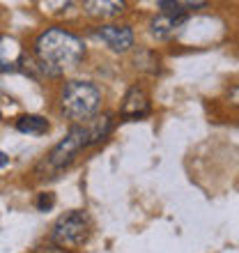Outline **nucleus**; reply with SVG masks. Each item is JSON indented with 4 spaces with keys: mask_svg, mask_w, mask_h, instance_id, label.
Instances as JSON below:
<instances>
[{
    "mask_svg": "<svg viewBox=\"0 0 239 253\" xmlns=\"http://www.w3.org/2000/svg\"><path fill=\"white\" fill-rule=\"evenodd\" d=\"M33 53L48 76L76 69L85 58V44L79 35L65 28H46L33 42Z\"/></svg>",
    "mask_w": 239,
    "mask_h": 253,
    "instance_id": "nucleus-1",
    "label": "nucleus"
},
{
    "mask_svg": "<svg viewBox=\"0 0 239 253\" xmlns=\"http://www.w3.org/2000/svg\"><path fill=\"white\" fill-rule=\"evenodd\" d=\"M60 111L69 118V120L83 122L90 120L99 113L101 108V90L94 85L92 81H67L65 85L60 87L58 94Z\"/></svg>",
    "mask_w": 239,
    "mask_h": 253,
    "instance_id": "nucleus-2",
    "label": "nucleus"
},
{
    "mask_svg": "<svg viewBox=\"0 0 239 253\" xmlns=\"http://www.w3.org/2000/svg\"><path fill=\"white\" fill-rule=\"evenodd\" d=\"M90 147V133H87V126L85 125H74L69 131L65 133V138L58 140L53 147H51V152L41 159V164L37 166V173L41 177H51V175L60 173V170H65L69 168L76 161L83 150Z\"/></svg>",
    "mask_w": 239,
    "mask_h": 253,
    "instance_id": "nucleus-3",
    "label": "nucleus"
},
{
    "mask_svg": "<svg viewBox=\"0 0 239 253\" xmlns=\"http://www.w3.org/2000/svg\"><path fill=\"white\" fill-rule=\"evenodd\" d=\"M92 235V219L90 214L83 210H72L65 212L62 216H58V221L51 228L48 240L53 242L58 249H79L83 247Z\"/></svg>",
    "mask_w": 239,
    "mask_h": 253,
    "instance_id": "nucleus-4",
    "label": "nucleus"
},
{
    "mask_svg": "<svg viewBox=\"0 0 239 253\" xmlns=\"http://www.w3.org/2000/svg\"><path fill=\"white\" fill-rule=\"evenodd\" d=\"M92 35L99 42H104L113 53H129L136 42L131 26H124V23H101L92 30Z\"/></svg>",
    "mask_w": 239,
    "mask_h": 253,
    "instance_id": "nucleus-5",
    "label": "nucleus"
},
{
    "mask_svg": "<svg viewBox=\"0 0 239 253\" xmlns=\"http://www.w3.org/2000/svg\"><path fill=\"white\" fill-rule=\"evenodd\" d=\"M150 111H152L150 94L140 85L129 87L124 94V99H122V104H120V118H122V120H143V118L150 115Z\"/></svg>",
    "mask_w": 239,
    "mask_h": 253,
    "instance_id": "nucleus-6",
    "label": "nucleus"
},
{
    "mask_svg": "<svg viewBox=\"0 0 239 253\" xmlns=\"http://www.w3.org/2000/svg\"><path fill=\"white\" fill-rule=\"evenodd\" d=\"M23 62V46L16 37L0 35V74L16 72Z\"/></svg>",
    "mask_w": 239,
    "mask_h": 253,
    "instance_id": "nucleus-7",
    "label": "nucleus"
},
{
    "mask_svg": "<svg viewBox=\"0 0 239 253\" xmlns=\"http://www.w3.org/2000/svg\"><path fill=\"white\" fill-rule=\"evenodd\" d=\"M186 21L184 14H168V12H159L157 16H152L150 21V35L154 40H168L173 37L182 23Z\"/></svg>",
    "mask_w": 239,
    "mask_h": 253,
    "instance_id": "nucleus-8",
    "label": "nucleus"
},
{
    "mask_svg": "<svg viewBox=\"0 0 239 253\" xmlns=\"http://www.w3.org/2000/svg\"><path fill=\"white\" fill-rule=\"evenodd\" d=\"M87 126V133H90V145H97L101 140H106L111 136L115 126V115L113 113H97L94 118H90L87 122H83Z\"/></svg>",
    "mask_w": 239,
    "mask_h": 253,
    "instance_id": "nucleus-9",
    "label": "nucleus"
},
{
    "mask_svg": "<svg viewBox=\"0 0 239 253\" xmlns=\"http://www.w3.org/2000/svg\"><path fill=\"white\" fill-rule=\"evenodd\" d=\"M83 9L92 19H113V16L124 12L126 2H122V0H87V2H83Z\"/></svg>",
    "mask_w": 239,
    "mask_h": 253,
    "instance_id": "nucleus-10",
    "label": "nucleus"
},
{
    "mask_svg": "<svg viewBox=\"0 0 239 253\" xmlns=\"http://www.w3.org/2000/svg\"><path fill=\"white\" fill-rule=\"evenodd\" d=\"M48 120L41 118V115H21L16 120V129L21 133H30V136H41V133L48 131Z\"/></svg>",
    "mask_w": 239,
    "mask_h": 253,
    "instance_id": "nucleus-11",
    "label": "nucleus"
},
{
    "mask_svg": "<svg viewBox=\"0 0 239 253\" xmlns=\"http://www.w3.org/2000/svg\"><path fill=\"white\" fill-rule=\"evenodd\" d=\"M53 205H55L53 193H41L40 200H37V210H40V212H46V210H51Z\"/></svg>",
    "mask_w": 239,
    "mask_h": 253,
    "instance_id": "nucleus-12",
    "label": "nucleus"
},
{
    "mask_svg": "<svg viewBox=\"0 0 239 253\" xmlns=\"http://www.w3.org/2000/svg\"><path fill=\"white\" fill-rule=\"evenodd\" d=\"M228 101L235 104V106H239V83L230 87V92H228Z\"/></svg>",
    "mask_w": 239,
    "mask_h": 253,
    "instance_id": "nucleus-13",
    "label": "nucleus"
},
{
    "mask_svg": "<svg viewBox=\"0 0 239 253\" xmlns=\"http://www.w3.org/2000/svg\"><path fill=\"white\" fill-rule=\"evenodd\" d=\"M7 164H9V157H7V154H2V152H0V168H2V166H7Z\"/></svg>",
    "mask_w": 239,
    "mask_h": 253,
    "instance_id": "nucleus-14",
    "label": "nucleus"
}]
</instances>
